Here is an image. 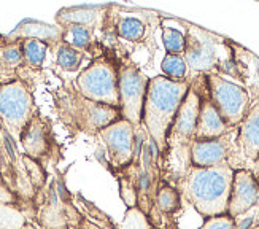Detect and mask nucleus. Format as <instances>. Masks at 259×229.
<instances>
[{
  "instance_id": "f257e3e1",
  "label": "nucleus",
  "mask_w": 259,
  "mask_h": 229,
  "mask_svg": "<svg viewBox=\"0 0 259 229\" xmlns=\"http://www.w3.org/2000/svg\"><path fill=\"white\" fill-rule=\"evenodd\" d=\"M234 169L229 164L213 167L189 166L180 178V193L204 218L226 215L232 189Z\"/></svg>"
},
{
  "instance_id": "f03ea898",
  "label": "nucleus",
  "mask_w": 259,
  "mask_h": 229,
  "mask_svg": "<svg viewBox=\"0 0 259 229\" xmlns=\"http://www.w3.org/2000/svg\"><path fill=\"white\" fill-rule=\"evenodd\" d=\"M191 88V82H174L164 75L150 78L146 88L142 126L153 140L157 153H165L167 135L170 131L177 111Z\"/></svg>"
},
{
  "instance_id": "7ed1b4c3",
  "label": "nucleus",
  "mask_w": 259,
  "mask_h": 229,
  "mask_svg": "<svg viewBox=\"0 0 259 229\" xmlns=\"http://www.w3.org/2000/svg\"><path fill=\"white\" fill-rule=\"evenodd\" d=\"M185 51L188 70L196 73H217L237 78L231 42L194 24H186Z\"/></svg>"
},
{
  "instance_id": "20e7f679",
  "label": "nucleus",
  "mask_w": 259,
  "mask_h": 229,
  "mask_svg": "<svg viewBox=\"0 0 259 229\" xmlns=\"http://www.w3.org/2000/svg\"><path fill=\"white\" fill-rule=\"evenodd\" d=\"M75 88L89 100L119 108L118 64L107 54L99 56L76 77Z\"/></svg>"
},
{
  "instance_id": "39448f33",
  "label": "nucleus",
  "mask_w": 259,
  "mask_h": 229,
  "mask_svg": "<svg viewBox=\"0 0 259 229\" xmlns=\"http://www.w3.org/2000/svg\"><path fill=\"white\" fill-rule=\"evenodd\" d=\"M208 97L218 110L220 117L231 129L237 128L251 107V97L242 85H237L223 75H207Z\"/></svg>"
},
{
  "instance_id": "423d86ee",
  "label": "nucleus",
  "mask_w": 259,
  "mask_h": 229,
  "mask_svg": "<svg viewBox=\"0 0 259 229\" xmlns=\"http://www.w3.org/2000/svg\"><path fill=\"white\" fill-rule=\"evenodd\" d=\"M35 102L32 91L22 80L0 83V121L19 140L21 132L33 118Z\"/></svg>"
},
{
  "instance_id": "0eeeda50",
  "label": "nucleus",
  "mask_w": 259,
  "mask_h": 229,
  "mask_svg": "<svg viewBox=\"0 0 259 229\" xmlns=\"http://www.w3.org/2000/svg\"><path fill=\"white\" fill-rule=\"evenodd\" d=\"M150 78L129 59L118 64V96L121 117L132 123L135 129H140L143 104Z\"/></svg>"
},
{
  "instance_id": "6e6552de",
  "label": "nucleus",
  "mask_w": 259,
  "mask_h": 229,
  "mask_svg": "<svg viewBox=\"0 0 259 229\" xmlns=\"http://www.w3.org/2000/svg\"><path fill=\"white\" fill-rule=\"evenodd\" d=\"M104 146L108 167L113 170L126 169L135 158V142H137V129L132 123L124 118L111 123L97 134Z\"/></svg>"
},
{
  "instance_id": "1a4fd4ad",
  "label": "nucleus",
  "mask_w": 259,
  "mask_h": 229,
  "mask_svg": "<svg viewBox=\"0 0 259 229\" xmlns=\"http://www.w3.org/2000/svg\"><path fill=\"white\" fill-rule=\"evenodd\" d=\"M65 114L70 118V124L88 134H99L111 123L118 121L121 110L118 107H110L97 104L78 93H72L65 104Z\"/></svg>"
},
{
  "instance_id": "9d476101",
  "label": "nucleus",
  "mask_w": 259,
  "mask_h": 229,
  "mask_svg": "<svg viewBox=\"0 0 259 229\" xmlns=\"http://www.w3.org/2000/svg\"><path fill=\"white\" fill-rule=\"evenodd\" d=\"M259 159V102L251 104L246 117L235 128L228 164L234 169H250Z\"/></svg>"
},
{
  "instance_id": "9b49d317",
  "label": "nucleus",
  "mask_w": 259,
  "mask_h": 229,
  "mask_svg": "<svg viewBox=\"0 0 259 229\" xmlns=\"http://www.w3.org/2000/svg\"><path fill=\"white\" fill-rule=\"evenodd\" d=\"M202 94L199 89L191 83L186 97L180 105L174 124L167 135V148H188L189 143L194 140V132L199 120Z\"/></svg>"
},
{
  "instance_id": "f8f14e48",
  "label": "nucleus",
  "mask_w": 259,
  "mask_h": 229,
  "mask_svg": "<svg viewBox=\"0 0 259 229\" xmlns=\"http://www.w3.org/2000/svg\"><path fill=\"white\" fill-rule=\"evenodd\" d=\"M235 128L213 140H193L189 143V161L194 167H213L228 164Z\"/></svg>"
},
{
  "instance_id": "ddd939ff",
  "label": "nucleus",
  "mask_w": 259,
  "mask_h": 229,
  "mask_svg": "<svg viewBox=\"0 0 259 229\" xmlns=\"http://www.w3.org/2000/svg\"><path fill=\"white\" fill-rule=\"evenodd\" d=\"M257 204H259V185L254 180L250 169L234 170L228 215L231 218H237V216L246 213Z\"/></svg>"
},
{
  "instance_id": "4468645a",
  "label": "nucleus",
  "mask_w": 259,
  "mask_h": 229,
  "mask_svg": "<svg viewBox=\"0 0 259 229\" xmlns=\"http://www.w3.org/2000/svg\"><path fill=\"white\" fill-rule=\"evenodd\" d=\"M19 143L24 155L35 161L47 156L51 146V129L48 121L43 120L40 114H33V118L19 135Z\"/></svg>"
},
{
  "instance_id": "2eb2a0df",
  "label": "nucleus",
  "mask_w": 259,
  "mask_h": 229,
  "mask_svg": "<svg viewBox=\"0 0 259 229\" xmlns=\"http://www.w3.org/2000/svg\"><path fill=\"white\" fill-rule=\"evenodd\" d=\"M232 129L223 121L218 110L211 104L208 96L202 97L200 110H199V120L194 132V140H213L226 135Z\"/></svg>"
},
{
  "instance_id": "dca6fc26",
  "label": "nucleus",
  "mask_w": 259,
  "mask_h": 229,
  "mask_svg": "<svg viewBox=\"0 0 259 229\" xmlns=\"http://www.w3.org/2000/svg\"><path fill=\"white\" fill-rule=\"evenodd\" d=\"M111 26H113L111 30L116 33L118 39L129 43H140L150 33L148 16L137 15L135 11H126L119 15Z\"/></svg>"
},
{
  "instance_id": "f3484780",
  "label": "nucleus",
  "mask_w": 259,
  "mask_h": 229,
  "mask_svg": "<svg viewBox=\"0 0 259 229\" xmlns=\"http://www.w3.org/2000/svg\"><path fill=\"white\" fill-rule=\"evenodd\" d=\"M235 67H237V78L243 82V88L254 96H259V57H256L251 51L245 50L235 43H231Z\"/></svg>"
},
{
  "instance_id": "a211bd4d",
  "label": "nucleus",
  "mask_w": 259,
  "mask_h": 229,
  "mask_svg": "<svg viewBox=\"0 0 259 229\" xmlns=\"http://www.w3.org/2000/svg\"><path fill=\"white\" fill-rule=\"evenodd\" d=\"M108 7H73V8H64L61 10L56 21L59 22L61 27L72 26V24H80L88 27H96V26H104V19L107 15Z\"/></svg>"
},
{
  "instance_id": "6ab92c4d",
  "label": "nucleus",
  "mask_w": 259,
  "mask_h": 229,
  "mask_svg": "<svg viewBox=\"0 0 259 229\" xmlns=\"http://www.w3.org/2000/svg\"><path fill=\"white\" fill-rule=\"evenodd\" d=\"M26 40V39H33V40H40V42H59L62 39V27H53L48 24H43V22H35V21H29L21 24L11 35L8 40Z\"/></svg>"
},
{
  "instance_id": "aec40b11",
  "label": "nucleus",
  "mask_w": 259,
  "mask_h": 229,
  "mask_svg": "<svg viewBox=\"0 0 259 229\" xmlns=\"http://www.w3.org/2000/svg\"><path fill=\"white\" fill-rule=\"evenodd\" d=\"M94 29L88 26L72 24L62 27V39L61 42L69 45V47L78 50V51H91L94 40H93Z\"/></svg>"
},
{
  "instance_id": "412c9836",
  "label": "nucleus",
  "mask_w": 259,
  "mask_h": 229,
  "mask_svg": "<svg viewBox=\"0 0 259 229\" xmlns=\"http://www.w3.org/2000/svg\"><path fill=\"white\" fill-rule=\"evenodd\" d=\"M21 48H22V59H24V65L30 68H40L47 59L48 48L50 45L40 42V40H33V39H26L21 40Z\"/></svg>"
},
{
  "instance_id": "4be33fe9",
  "label": "nucleus",
  "mask_w": 259,
  "mask_h": 229,
  "mask_svg": "<svg viewBox=\"0 0 259 229\" xmlns=\"http://www.w3.org/2000/svg\"><path fill=\"white\" fill-rule=\"evenodd\" d=\"M56 61H58V65L62 68V70L78 72V70H81V67H83L84 53L78 51L61 42L58 45V50H56Z\"/></svg>"
},
{
  "instance_id": "5701e85b",
  "label": "nucleus",
  "mask_w": 259,
  "mask_h": 229,
  "mask_svg": "<svg viewBox=\"0 0 259 229\" xmlns=\"http://www.w3.org/2000/svg\"><path fill=\"white\" fill-rule=\"evenodd\" d=\"M22 64L24 59H22L21 40H7L5 45L0 47V68L4 67L8 72H15Z\"/></svg>"
},
{
  "instance_id": "b1692460",
  "label": "nucleus",
  "mask_w": 259,
  "mask_h": 229,
  "mask_svg": "<svg viewBox=\"0 0 259 229\" xmlns=\"http://www.w3.org/2000/svg\"><path fill=\"white\" fill-rule=\"evenodd\" d=\"M161 68L164 72V77L174 82H186L188 80V65L183 54H165Z\"/></svg>"
},
{
  "instance_id": "393cba45",
  "label": "nucleus",
  "mask_w": 259,
  "mask_h": 229,
  "mask_svg": "<svg viewBox=\"0 0 259 229\" xmlns=\"http://www.w3.org/2000/svg\"><path fill=\"white\" fill-rule=\"evenodd\" d=\"M26 216L16 204H0V229H26Z\"/></svg>"
},
{
  "instance_id": "a878e982",
  "label": "nucleus",
  "mask_w": 259,
  "mask_h": 229,
  "mask_svg": "<svg viewBox=\"0 0 259 229\" xmlns=\"http://www.w3.org/2000/svg\"><path fill=\"white\" fill-rule=\"evenodd\" d=\"M154 205L162 213H172L178 209L180 205V193L174 186H159L154 196Z\"/></svg>"
},
{
  "instance_id": "bb28decb",
  "label": "nucleus",
  "mask_w": 259,
  "mask_h": 229,
  "mask_svg": "<svg viewBox=\"0 0 259 229\" xmlns=\"http://www.w3.org/2000/svg\"><path fill=\"white\" fill-rule=\"evenodd\" d=\"M162 43L167 54H183L185 51V33L175 27L162 24Z\"/></svg>"
},
{
  "instance_id": "cd10ccee",
  "label": "nucleus",
  "mask_w": 259,
  "mask_h": 229,
  "mask_svg": "<svg viewBox=\"0 0 259 229\" xmlns=\"http://www.w3.org/2000/svg\"><path fill=\"white\" fill-rule=\"evenodd\" d=\"M119 229H153L146 213L139 207L127 209L124 218L119 223Z\"/></svg>"
},
{
  "instance_id": "c85d7f7f",
  "label": "nucleus",
  "mask_w": 259,
  "mask_h": 229,
  "mask_svg": "<svg viewBox=\"0 0 259 229\" xmlns=\"http://www.w3.org/2000/svg\"><path fill=\"white\" fill-rule=\"evenodd\" d=\"M200 229H235V223L234 218H231L226 213V215L213 216V218H207Z\"/></svg>"
},
{
  "instance_id": "c756f323",
  "label": "nucleus",
  "mask_w": 259,
  "mask_h": 229,
  "mask_svg": "<svg viewBox=\"0 0 259 229\" xmlns=\"http://www.w3.org/2000/svg\"><path fill=\"white\" fill-rule=\"evenodd\" d=\"M250 172L253 174L254 180L257 181V185H259V159H256V161L250 166Z\"/></svg>"
},
{
  "instance_id": "7c9ffc66",
  "label": "nucleus",
  "mask_w": 259,
  "mask_h": 229,
  "mask_svg": "<svg viewBox=\"0 0 259 229\" xmlns=\"http://www.w3.org/2000/svg\"><path fill=\"white\" fill-rule=\"evenodd\" d=\"M4 169V156H2V151H0V172Z\"/></svg>"
},
{
  "instance_id": "2f4dec72",
  "label": "nucleus",
  "mask_w": 259,
  "mask_h": 229,
  "mask_svg": "<svg viewBox=\"0 0 259 229\" xmlns=\"http://www.w3.org/2000/svg\"><path fill=\"white\" fill-rule=\"evenodd\" d=\"M256 102H259V96H257V100H256Z\"/></svg>"
}]
</instances>
